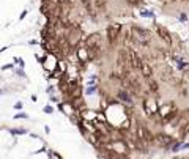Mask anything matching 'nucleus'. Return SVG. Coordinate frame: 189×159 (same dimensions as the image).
I'll use <instances>...</instances> for the list:
<instances>
[{
  "instance_id": "3",
  "label": "nucleus",
  "mask_w": 189,
  "mask_h": 159,
  "mask_svg": "<svg viewBox=\"0 0 189 159\" xmlns=\"http://www.w3.org/2000/svg\"><path fill=\"white\" fill-rule=\"evenodd\" d=\"M120 30H121V25H120V24H114V25L109 27V29H107V35H109L110 41H114V39L117 38V35H118Z\"/></svg>"
},
{
  "instance_id": "4",
  "label": "nucleus",
  "mask_w": 189,
  "mask_h": 159,
  "mask_svg": "<svg viewBox=\"0 0 189 159\" xmlns=\"http://www.w3.org/2000/svg\"><path fill=\"white\" fill-rule=\"evenodd\" d=\"M129 57H131V63H132V66H134L136 69H140L142 63H144V62L140 60V57L137 55V54H136L134 51H131V52H129Z\"/></svg>"
},
{
  "instance_id": "1",
  "label": "nucleus",
  "mask_w": 189,
  "mask_h": 159,
  "mask_svg": "<svg viewBox=\"0 0 189 159\" xmlns=\"http://www.w3.org/2000/svg\"><path fill=\"white\" fill-rule=\"evenodd\" d=\"M137 140H140V142H148V140H153V135H150V132L147 131L144 126H137Z\"/></svg>"
},
{
  "instance_id": "2",
  "label": "nucleus",
  "mask_w": 189,
  "mask_h": 159,
  "mask_svg": "<svg viewBox=\"0 0 189 159\" xmlns=\"http://www.w3.org/2000/svg\"><path fill=\"white\" fill-rule=\"evenodd\" d=\"M144 107H145V112L148 115H153V113L158 112V104H156V99H145L144 101Z\"/></svg>"
},
{
  "instance_id": "7",
  "label": "nucleus",
  "mask_w": 189,
  "mask_h": 159,
  "mask_svg": "<svg viewBox=\"0 0 189 159\" xmlns=\"http://www.w3.org/2000/svg\"><path fill=\"white\" fill-rule=\"evenodd\" d=\"M118 98L121 99V101H124V102H128V104L131 102V98H129V95H128L126 92H123V90H121V92H118Z\"/></svg>"
},
{
  "instance_id": "9",
  "label": "nucleus",
  "mask_w": 189,
  "mask_h": 159,
  "mask_svg": "<svg viewBox=\"0 0 189 159\" xmlns=\"http://www.w3.org/2000/svg\"><path fill=\"white\" fill-rule=\"evenodd\" d=\"M150 90L153 93H156V92H158V84H156V82H150Z\"/></svg>"
},
{
  "instance_id": "5",
  "label": "nucleus",
  "mask_w": 189,
  "mask_h": 159,
  "mask_svg": "<svg viewBox=\"0 0 189 159\" xmlns=\"http://www.w3.org/2000/svg\"><path fill=\"white\" fill-rule=\"evenodd\" d=\"M140 71H142V74H144L145 77H150V76H151V68H150L148 65H147V63H142Z\"/></svg>"
},
{
  "instance_id": "8",
  "label": "nucleus",
  "mask_w": 189,
  "mask_h": 159,
  "mask_svg": "<svg viewBox=\"0 0 189 159\" xmlns=\"http://www.w3.org/2000/svg\"><path fill=\"white\" fill-rule=\"evenodd\" d=\"M159 33H161V36H162V38H165V41H167V43H170V38H169V33H167V32H165L164 29H161V27H159Z\"/></svg>"
},
{
  "instance_id": "6",
  "label": "nucleus",
  "mask_w": 189,
  "mask_h": 159,
  "mask_svg": "<svg viewBox=\"0 0 189 159\" xmlns=\"http://www.w3.org/2000/svg\"><path fill=\"white\" fill-rule=\"evenodd\" d=\"M156 142H159L161 145H162V143H170V139H169V135L159 134V135H156Z\"/></svg>"
},
{
  "instance_id": "10",
  "label": "nucleus",
  "mask_w": 189,
  "mask_h": 159,
  "mask_svg": "<svg viewBox=\"0 0 189 159\" xmlns=\"http://www.w3.org/2000/svg\"><path fill=\"white\" fill-rule=\"evenodd\" d=\"M128 2H129V3H132V5H136V3H139L140 0H128Z\"/></svg>"
}]
</instances>
